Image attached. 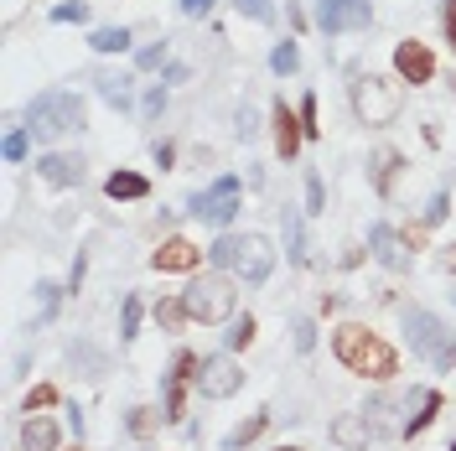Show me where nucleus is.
<instances>
[{
  "label": "nucleus",
  "instance_id": "nucleus-33",
  "mask_svg": "<svg viewBox=\"0 0 456 451\" xmlns=\"http://www.w3.org/2000/svg\"><path fill=\"white\" fill-rule=\"evenodd\" d=\"M53 21H57V27H73V21H88V5H84V0H62V5H53Z\"/></svg>",
  "mask_w": 456,
  "mask_h": 451
},
{
  "label": "nucleus",
  "instance_id": "nucleus-49",
  "mask_svg": "<svg viewBox=\"0 0 456 451\" xmlns=\"http://www.w3.org/2000/svg\"><path fill=\"white\" fill-rule=\"evenodd\" d=\"M68 451H84V441H73V447H68Z\"/></svg>",
  "mask_w": 456,
  "mask_h": 451
},
{
  "label": "nucleus",
  "instance_id": "nucleus-20",
  "mask_svg": "<svg viewBox=\"0 0 456 451\" xmlns=\"http://www.w3.org/2000/svg\"><path fill=\"white\" fill-rule=\"evenodd\" d=\"M94 84H99V99L110 110H130V99H135V78L130 73H99Z\"/></svg>",
  "mask_w": 456,
  "mask_h": 451
},
{
  "label": "nucleus",
  "instance_id": "nucleus-22",
  "mask_svg": "<svg viewBox=\"0 0 456 451\" xmlns=\"http://www.w3.org/2000/svg\"><path fill=\"white\" fill-rule=\"evenodd\" d=\"M285 254H290V265H312V254H306V228H301V213H296V208H285Z\"/></svg>",
  "mask_w": 456,
  "mask_h": 451
},
{
  "label": "nucleus",
  "instance_id": "nucleus-27",
  "mask_svg": "<svg viewBox=\"0 0 456 451\" xmlns=\"http://www.w3.org/2000/svg\"><path fill=\"white\" fill-rule=\"evenodd\" d=\"M62 296H68V291L57 281H37V322H53V311H57Z\"/></svg>",
  "mask_w": 456,
  "mask_h": 451
},
{
  "label": "nucleus",
  "instance_id": "nucleus-37",
  "mask_svg": "<svg viewBox=\"0 0 456 451\" xmlns=\"http://www.w3.org/2000/svg\"><path fill=\"white\" fill-rule=\"evenodd\" d=\"M53 405H57V390L53 384H37L27 395V415H42V410H53Z\"/></svg>",
  "mask_w": 456,
  "mask_h": 451
},
{
  "label": "nucleus",
  "instance_id": "nucleus-17",
  "mask_svg": "<svg viewBox=\"0 0 456 451\" xmlns=\"http://www.w3.org/2000/svg\"><path fill=\"white\" fill-rule=\"evenodd\" d=\"M399 171H404V156H399L395 145H379V151H373V161H369V182H373V193H379V198H395Z\"/></svg>",
  "mask_w": 456,
  "mask_h": 451
},
{
  "label": "nucleus",
  "instance_id": "nucleus-7",
  "mask_svg": "<svg viewBox=\"0 0 456 451\" xmlns=\"http://www.w3.org/2000/svg\"><path fill=\"white\" fill-rule=\"evenodd\" d=\"M187 213L198 218V224H213V228H224L233 213H239V176H218L208 193H198V198L187 202Z\"/></svg>",
  "mask_w": 456,
  "mask_h": 451
},
{
  "label": "nucleus",
  "instance_id": "nucleus-3",
  "mask_svg": "<svg viewBox=\"0 0 456 451\" xmlns=\"http://www.w3.org/2000/svg\"><path fill=\"white\" fill-rule=\"evenodd\" d=\"M27 130L37 141H62L73 130H84V99L68 94V88H53V94H37L27 104Z\"/></svg>",
  "mask_w": 456,
  "mask_h": 451
},
{
  "label": "nucleus",
  "instance_id": "nucleus-38",
  "mask_svg": "<svg viewBox=\"0 0 456 451\" xmlns=\"http://www.w3.org/2000/svg\"><path fill=\"white\" fill-rule=\"evenodd\" d=\"M306 213H312V218H316V213H327V187H322V176H316V171L306 176Z\"/></svg>",
  "mask_w": 456,
  "mask_h": 451
},
{
  "label": "nucleus",
  "instance_id": "nucleus-48",
  "mask_svg": "<svg viewBox=\"0 0 456 451\" xmlns=\"http://www.w3.org/2000/svg\"><path fill=\"white\" fill-rule=\"evenodd\" d=\"M275 451H306V447H275Z\"/></svg>",
  "mask_w": 456,
  "mask_h": 451
},
{
  "label": "nucleus",
  "instance_id": "nucleus-46",
  "mask_svg": "<svg viewBox=\"0 0 456 451\" xmlns=\"http://www.w3.org/2000/svg\"><path fill=\"white\" fill-rule=\"evenodd\" d=\"M441 270H446V275H456V244H446V250H441Z\"/></svg>",
  "mask_w": 456,
  "mask_h": 451
},
{
  "label": "nucleus",
  "instance_id": "nucleus-28",
  "mask_svg": "<svg viewBox=\"0 0 456 451\" xmlns=\"http://www.w3.org/2000/svg\"><path fill=\"white\" fill-rule=\"evenodd\" d=\"M141 296H125V307H119V338L125 342H135L141 338Z\"/></svg>",
  "mask_w": 456,
  "mask_h": 451
},
{
  "label": "nucleus",
  "instance_id": "nucleus-6",
  "mask_svg": "<svg viewBox=\"0 0 456 451\" xmlns=\"http://www.w3.org/2000/svg\"><path fill=\"white\" fill-rule=\"evenodd\" d=\"M399 104H404V88L395 78H379V73H358L353 78V114H358V125L384 130V125L399 119Z\"/></svg>",
  "mask_w": 456,
  "mask_h": 451
},
{
  "label": "nucleus",
  "instance_id": "nucleus-13",
  "mask_svg": "<svg viewBox=\"0 0 456 451\" xmlns=\"http://www.w3.org/2000/svg\"><path fill=\"white\" fill-rule=\"evenodd\" d=\"M369 254L373 259H379V265H384V270H410V244H404V234H399V228H389V224H373L369 228Z\"/></svg>",
  "mask_w": 456,
  "mask_h": 451
},
{
  "label": "nucleus",
  "instance_id": "nucleus-43",
  "mask_svg": "<svg viewBox=\"0 0 456 451\" xmlns=\"http://www.w3.org/2000/svg\"><path fill=\"white\" fill-rule=\"evenodd\" d=\"M441 27H446V42H452V53H456V0H446V11H441Z\"/></svg>",
  "mask_w": 456,
  "mask_h": 451
},
{
  "label": "nucleus",
  "instance_id": "nucleus-30",
  "mask_svg": "<svg viewBox=\"0 0 456 451\" xmlns=\"http://www.w3.org/2000/svg\"><path fill=\"white\" fill-rule=\"evenodd\" d=\"M161 421H167L161 410H151V405H135V410H130V421H125V430H130V436H151V430H156Z\"/></svg>",
  "mask_w": 456,
  "mask_h": 451
},
{
  "label": "nucleus",
  "instance_id": "nucleus-24",
  "mask_svg": "<svg viewBox=\"0 0 456 451\" xmlns=\"http://www.w3.org/2000/svg\"><path fill=\"white\" fill-rule=\"evenodd\" d=\"M94 53H130V27H99L88 37Z\"/></svg>",
  "mask_w": 456,
  "mask_h": 451
},
{
  "label": "nucleus",
  "instance_id": "nucleus-25",
  "mask_svg": "<svg viewBox=\"0 0 456 451\" xmlns=\"http://www.w3.org/2000/svg\"><path fill=\"white\" fill-rule=\"evenodd\" d=\"M296 68H301V47H296V42H275V53H270V73H275V78H290Z\"/></svg>",
  "mask_w": 456,
  "mask_h": 451
},
{
  "label": "nucleus",
  "instance_id": "nucleus-4",
  "mask_svg": "<svg viewBox=\"0 0 456 451\" xmlns=\"http://www.w3.org/2000/svg\"><path fill=\"white\" fill-rule=\"evenodd\" d=\"M404 338L410 348L426 358L430 368H441V373H452L456 368V332L426 307H404Z\"/></svg>",
  "mask_w": 456,
  "mask_h": 451
},
{
  "label": "nucleus",
  "instance_id": "nucleus-45",
  "mask_svg": "<svg viewBox=\"0 0 456 451\" xmlns=\"http://www.w3.org/2000/svg\"><path fill=\"white\" fill-rule=\"evenodd\" d=\"M255 130H259V119H255V114H249V110H239V135H244V141H249V135H255Z\"/></svg>",
  "mask_w": 456,
  "mask_h": 451
},
{
  "label": "nucleus",
  "instance_id": "nucleus-11",
  "mask_svg": "<svg viewBox=\"0 0 456 451\" xmlns=\"http://www.w3.org/2000/svg\"><path fill=\"white\" fill-rule=\"evenodd\" d=\"M395 73H399V84H410V88H420L436 78V53H430L426 42H415V37H404L395 47Z\"/></svg>",
  "mask_w": 456,
  "mask_h": 451
},
{
  "label": "nucleus",
  "instance_id": "nucleus-41",
  "mask_svg": "<svg viewBox=\"0 0 456 451\" xmlns=\"http://www.w3.org/2000/svg\"><path fill=\"white\" fill-rule=\"evenodd\" d=\"M301 125H306V141H316V135H322V125H316V94H306V99H301Z\"/></svg>",
  "mask_w": 456,
  "mask_h": 451
},
{
  "label": "nucleus",
  "instance_id": "nucleus-9",
  "mask_svg": "<svg viewBox=\"0 0 456 451\" xmlns=\"http://www.w3.org/2000/svg\"><path fill=\"white\" fill-rule=\"evenodd\" d=\"M373 21L369 0H316V27L327 37H347V31H363Z\"/></svg>",
  "mask_w": 456,
  "mask_h": 451
},
{
  "label": "nucleus",
  "instance_id": "nucleus-39",
  "mask_svg": "<svg viewBox=\"0 0 456 451\" xmlns=\"http://www.w3.org/2000/svg\"><path fill=\"white\" fill-rule=\"evenodd\" d=\"M27 145H31V130H11L0 151H5V161H27Z\"/></svg>",
  "mask_w": 456,
  "mask_h": 451
},
{
  "label": "nucleus",
  "instance_id": "nucleus-8",
  "mask_svg": "<svg viewBox=\"0 0 456 451\" xmlns=\"http://www.w3.org/2000/svg\"><path fill=\"white\" fill-rule=\"evenodd\" d=\"M198 368H202V358H198V353H187V348H182V353L171 358V373H167V405H161V415H167L171 425L187 421V390L198 384Z\"/></svg>",
  "mask_w": 456,
  "mask_h": 451
},
{
  "label": "nucleus",
  "instance_id": "nucleus-19",
  "mask_svg": "<svg viewBox=\"0 0 456 451\" xmlns=\"http://www.w3.org/2000/svg\"><path fill=\"white\" fill-rule=\"evenodd\" d=\"M21 451H57V421L53 415H27V421H21Z\"/></svg>",
  "mask_w": 456,
  "mask_h": 451
},
{
  "label": "nucleus",
  "instance_id": "nucleus-16",
  "mask_svg": "<svg viewBox=\"0 0 456 451\" xmlns=\"http://www.w3.org/2000/svg\"><path fill=\"white\" fill-rule=\"evenodd\" d=\"M327 436H332V447H342V451H369L373 447V421L369 415H338V421L327 425Z\"/></svg>",
  "mask_w": 456,
  "mask_h": 451
},
{
  "label": "nucleus",
  "instance_id": "nucleus-21",
  "mask_svg": "<svg viewBox=\"0 0 456 451\" xmlns=\"http://www.w3.org/2000/svg\"><path fill=\"white\" fill-rule=\"evenodd\" d=\"M68 358H73V368H78L84 379H104V368H110V358H104L94 342H68Z\"/></svg>",
  "mask_w": 456,
  "mask_h": 451
},
{
  "label": "nucleus",
  "instance_id": "nucleus-31",
  "mask_svg": "<svg viewBox=\"0 0 456 451\" xmlns=\"http://www.w3.org/2000/svg\"><path fill=\"white\" fill-rule=\"evenodd\" d=\"M224 342L233 348V353H239V348H249V342H255V316H249V311H244V316H233V322H228V332H224Z\"/></svg>",
  "mask_w": 456,
  "mask_h": 451
},
{
  "label": "nucleus",
  "instance_id": "nucleus-36",
  "mask_svg": "<svg viewBox=\"0 0 456 451\" xmlns=\"http://www.w3.org/2000/svg\"><path fill=\"white\" fill-rule=\"evenodd\" d=\"M446 213H452V193H436V198L426 202V218H420V224L436 228V224H446Z\"/></svg>",
  "mask_w": 456,
  "mask_h": 451
},
{
  "label": "nucleus",
  "instance_id": "nucleus-42",
  "mask_svg": "<svg viewBox=\"0 0 456 451\" xmlns=\"http://www.w3.org/2000/svg\"><path fill=\"white\" fill-rule=\"evenodd\" d=\"M176 5H182V16H192V21H198V16H208L218 0H176Z\"/></svg>",
  "mask_w": 456,
  "mask_h": 451
},
{
  "label": "nucleus",
  "instance_id": "nucleus-5",
  "mask_svg": "<svg viewBox=\"0 0 456 451\" xmlns=\"http://www.w3.org/2000/svg\"><path fill=\"white\" fill-rule=\"evenodd\" d=\"M182 307L192 322L202 327H218V322H233V307H239V291H233V275L218 270V275H198V281L182 291Z\"/></svg>",
  "mask_w": 456,
  "mask_h": 451
},
{
  "label": "nucleus",
  "instance_id": "nucleus-34",
  "mask_svg": "<svg viewBox=\"0 0 456 451\" xmlns=\"http://www.w3.org/2000/svg\"><path fill=\"white\" fill-rule=\"evenodd\" d=\"M290 338H296V353H312L316 348V322L296 316V322H290Z\"/></svg>",
  "mask_w": 456,
  "mask_h": 451
},
{
  "label": "nucleus",
  "instance_id": "nucleus-29",
  "mask_svg": "<svg viewBox=\"0 0 456 451\" xmlns=\"http://www.w3.org/2000/svg\"><path fill=\"white\" fill-rule=\"evenodd\" d=\"M156 322H161L167 332H176V327L192 322V316H187V307H182V296H167V301H156Z\"/></svg>",
  "mask_w": 456,
  "mask_h": 451
},
{
  "label": "nucleus",
  "instance_id": "nucleus-12",
  "mask_svg": "<svg viewBox=\"0 0 456 451\" xmlns=\"http://www.w3.org/2000/svg\"><path fill=\"white\" fill-rule=\"evenodd\" d=\"M198 265H202V250L192 239H182V234L161 239V250L151 254V270H161V275H192Z\"/></svg>",
  "mask_w": 456,
  "mask_h": 451
},
{
  "label": "nucleus",
  "instance_id": "nucleus-26",
  "mask_svg": "<svg viewBox=\"0 0 456 451\" xmlns=\"http://www.w3.org/2000/svg\"><path fill=\"white\" fill-rule=\"evenodd\" d=\"M441 405H446V399L436 395V390H426V399H420V410H415V415H410V425H404V436H420V430H426V425L436 421V415H441Z\"/></svg>",
  "mask_w": 456,
  "mask_h": 451
},
{
  "label": "nucleus",
  "instance_id": "nucleus-32",
  "mask_svg": "<svg viewBox=\"0 0 456 451\" xmlns=\"http://www.w3.org/2000/svg\"><path fill=\"white\" fill-rule=\"evenodd\" d=\"M233 11L249 21H275V0H233Z\"/></svg>",
  "mask_w": 456,
  "mask_h": 451
},
{
  "label": "nucleus",
  "instance_id": "nucleus-18",
  "mask_svg": "<svg viewBox=\"0 0 456 451\" xmlns=\"http://www.w3.org/2000/svg\"><path fill=\"white\" fill-rule=\"evenodd\" d=\"M104 198L110 202H141V198H151V176H141V171H110L104 176Z\"/></svg>",
  "mask_w": 456,
  "mask_h": 451
},
{
  "label": "nucleus",
  "instance_id": "nucleus-35",
  "mask_svg": "<svg viewBox=\"0 0 456 451\" xmlns=\"http://www.w3.org/2000/svg\"><path fill=\"white\" fill-rule=\"evenodd\" d=\"M135 68H141V73H151V68H167V42H151V47H141V53H135Z\"/></svg>",
  "mask_w": 456,
  "mask_h": 451
},
{
  "label": "nucleus",
  "instance_id": "nucleus-44",
  "mask_svg": "<svg viewBox=\"0 0 456 451\" xmlns=\"http://www.w3.org/2000/svg\"><path fill=\"white\" fill-rule=\"evenodd\" d=\"M171 161H176V145H171V141H156V167L167 171Z\"/></svg>",
  "mask_w": 456,
  "mask_h": 451
},
{
  "label": "nucleus",
  "instance_id": "nucleus-10",
  "mask_svg": "<svg viewBox=\"0 0 456 451\" xmlns=\"http://www.w3.org/2000/svg\"><path fill=\"white\" fill-rule=\"evenodd\" d=\"M244 390V368L233 364L228 353H218V358H202L198 368V395L202 399H228Z\"/></svg>",
  "mask_w": 456,
  "mask_h": 451
},
{
  "label": "nucleus",
  "instance_id": "nucleus-15",
  "mask_svg": "<svg viewBox=\"0 0 456 451\" xmlns=\"http://www.w3.org/2000/svg\"><path fill=\"white\" fill-rule=\"evenodd\" d=\"M37 176L53 182V187H78L84 182V156L78 151H47V156H37Z\"/></svg>",
  "mask_w": 456,
  "mask_h": 451
},
{
  "label": "nucleus",
  "instance_id": "nucleus-40",
  "mask_svg": "<svg viewBox=\"0 0 456 451\" xmlns=\"http://www.w3.org/2000/svg\"><path fill=\"white\" fill-rule=\"evenodd\" d=\"M161 110H167V88H161V84H156V88H145L141 114H145V119H161Z\"/></svg>",
  "mask_w": 456,
  "mask_h": 451
},
{
  "label": "nucleus",
  "instance_id": "nucleus-47",
  "mask_svg": "<svg viewBox=\"0 0 456 451\" xmlns=\"http://www.w3.org/2000/svg\"><path fill=\"white\" fill-rule=\"evenodd\" d=\"M167 84H187V68L182 62H167Z\"/></svg>",
  "mask_w": 456,
  "mask_h": 451
},
{
  "label": "nucleus",
  "instance_id": "nucleus-1",
  "mask_svg": "<svg viewBox=\"0 0 456 451\" xmlns=\"http://www.w3.org/2000/svg\"><path fill=\"white\" fill-rule=\"evenodd\" d=\"M332 353H338V364L347 373L373 379V384H389L399 373V353L373 327H363V322H342L338 332H332Z\"/></svg>",
  "mask_w": 456,
  "mask_h": 451
},
{
  "label": "nucleus",
  "instance_id": "nucleus-14",
  "mask_svg": "<svg viewBox=\"0 0 456 451\" xmlns=\"http://www.w3.org/2000/svg\"><path fill=\"white\" fill-rule=\"evenodd\" d=\"M270 125H275V151H281V161H296V151L306 141L301 110H290L285 99H275V104H270Z\"/></svg>",
  "mask_w": 456,
  "mask_h": 451
},
{
  "label": "nucleus",
  "instance_id": "nucleus-2",
  "mask_svg": "<svg viewBox=\"0 0 456 451\" xmlns=\"http://www.w3.org/2000/svg\"><path fill=\"white\" fill-rule=\"evenodd\" d=\"M208 259L244 285H265L275 275V244H270L265 234H224V239L208 250Z\"/></svg>",
  "mask_w": 456,
  "mask_h": 451
},
{
  "label": "nucleus",
  "instance_id": "nucleus-23",
  "mask_svg": "<svg viewBox=\"0 0 456 451\" xmlns=\"http://www.w3.org/2000/svg\"><path fill=\"white\" fill-rule=\"evenodd\" d=\"M265 425H270V410H259V415H249L244 425H233V430L224 436V451H244L249 441H259V436H265Z\"/></svg>",
  "mask_w": 456,
  "mask_h": 451
}]
</instances>
